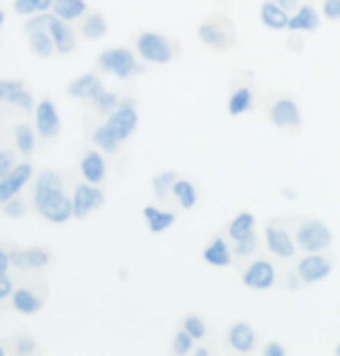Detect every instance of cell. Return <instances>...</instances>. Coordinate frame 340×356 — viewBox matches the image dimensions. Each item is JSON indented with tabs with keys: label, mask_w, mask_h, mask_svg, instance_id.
<instances>
[{
	"label": "cell",
	"mask_w": 340,
	"mask_h": 356,
	"mask_svg": "<svg viewBox=\"0 0 340 356\" xmlns=\"http://www.w3.org/2000/svg\"><path fill=\"white\" fill-rule=\"evenodd\" d=\"M198 38H201L203 44H208L210 49H231L236 44V31H233V24L229 17L224 15H212L201 24L198 29Z\"/></svg>",
	"instance_id": "6da1fadb"
},
{
	"label": "cell",
	"mask_w": 340,
	"mask_h": 356,
	"mask_svg": "<svg viewBox=\"0 0 340 356\" xmlns=\"http://www.w3.org/2000/svg\"><path fill=\"white\" fill-rule=\"evenodd\" d=\"M296 245H298V250L310 252V254L329 250V247H331V231L326 228V224H322V221L308 219V221H303V224L298 226Z\"/></svg>",
	"instance_id": "7a4b0ae2"
},
{
	"label": "cell",
	"mask_w": 340,
	"mask_h": 356,
	"mask_svg": "<svg viewBox=\"0 0 340 356\" xmlns=\"http://www.w3.org/2000/svg\"><path fill=\"white\" fill-rule=\"evenodd\" d=\"M138 54L149 63H168L175 56V49H172V40L165 35H159V33H143L138 38Z\"/></svg>",
	"instance_id": "3957f363"
},
{
	"label": "cell",
	"mask_w": 340,
	"mask_h": 356,
	"mask_svg": "<svg viewBox=\"0 0 340 356\" xmlns=\"http://www.w3.org/2000/svg\"><path fill=\"white\" fill-rule=\"evenodd\" d=\"M98 65L105 72H112L117 77H129L133 70H136V56H133L131 49H124V47H115V49H105L101 56H98Z\"/></svg>",
	"instance_id": "277c9868"
},
{
	"label": "cell",
	"mask_w": 340,
	"mask_h": 356,
	"mask_svg": "<svg viewBox=\"0 0 340 356\" xmlns=\"http://www.w3.org/2000/svg\"><path fill=\"white\" fill-rule=\"evenodd\" d=\"M117 136L119 143H124L126 138H131V133L138 129V112L133 100H124L115 112L110 114V119L105 122Z\"/></svg>",
	"instance_id": "5b68a950"
},
{
	"label": "cell",
	"mask_w": 340,
	"mask_h": 356,
	"mask_svg": "<svg viewBox=\"0 0 340 356\" xmlns=\"http://www.w3.org/2000/svg\"><path fill=\"white\" fill-rule=\"evenodd\" d=\"M103 203H105V196L96 184L89 182V184L75 186V198H72V205H75V219L89 217L91 212L101 210Z\"/></svg>",
	"instance_id": "8992f818"
},
{
	"label": "cell",
	"mask_w": 340,
	"mask_h": 356,
	"mask_svg": "<svg viewBox=\"0 0 340 356\" xmlns=\"http://www.w3.org/2000/svg\"><path fill=\"white\" fill-rule=\"evenodd\" d=\"M268 117L277 129H298V126H301V112H298V105L289 98L275 100V103L270 105Z\"/></svg>",
	"instance_id": "52a82bcc"
},
{
	"label": "cell",
	"mask_w": 340,
	"mask_h": 356,
	"mask_svg": "<svg viewBox=\"0 0 340 356\" xmlns=\"http://www.w3.org/2000/svg\"><path fill=\"white\" fill-rule=\"evenodd\" d=\"M35 129L44 140H51L58 136L61 131V119H58V112L51 100H42L35 110Z\"/></svg>",
	"instance_id": "ba28073f"
},
{
	"label": "cell",
	"mask_w": 340,
	"mask_h": 356,
	"mask_svg": "<svg viewBox=\"0 0 340 356\" xmlns=\"http://www.w3.org/2000/svg\"><path fill=\"white\" fill-rule=\"evenodd\" d=\"M38 212H40V217L51 221V224H63V221H68L70 217H75V205H72V200H68L61 193V196L40 203Z\"/></svg>",
	"instance_id": "9c48e42d"
},
{
	"label": "cell",
	"mask_w": 340,
	"mask_h": 356,
	"mask_svg": "<svg viewBox=\"0 0 340 356\" xmlns=\"http://www.w3.org/2000/svg\"><path fill=\"white\" fill-rule=\"evenodd\" d=\"M10 264L17 270H26V268L40 270V268H47L51 264V252L44 250V247H31L26 252H10Z\"/></svg>",
	"instance_id": "30bf717a"
},
{
	"label": "cell",
	"mask_w": 340,
	"mask_h": 356,
	"mask_svg": "<svg viewBox=\"0 0 340 356\" xmlns=\"http://www.w3.org/2000/svg\"><path fill=\"white\" fill-rule=\"evenodd\" d=\"M31 172H33V165L22 163V165H17L10 175H5V177L0 179V203L15 198L17 193L24 189V184L31 179Z\"/></svg>",
	"instance_id": "8fae6325"
},
{
	"label": "cell",
	"mask_w": 340,
	"mask_h": 356,
	"mask_svg": "<svg viewBox=\"0 0 340 356\" xmlns=\"http://www.w3.org/2000/svg\"><path fill=\"white\" fill-rule=\"evenodd\" d=\"M243 282H245V286H250V289L266 291V289H270L273 282H275V270H273V266L268 264V261L259 259L250 266V270L245 273Z\"/></svg>",
	"instance_id": "7c38bea8"
},
{
	"label": "cell",
	"mask_w": 340,
	"mask_h": 356,
	"mask_svg": "<svg viewBox=\"0 0 340 356\" xmlns=\"http://www.w3.org/2000/svg\"><path fill=\"white\" fill-rule=\"evenodd\" d=\"M63 193V179L58 177L54 170H42L38 175L35 182V191H33V198H35V205L44 203L49 198H56Z\"/></svg>",
	"instance_id": "4fadbf2b"
},
{
	"label": "cell",
	"mask_w": 340,
	"mask_h": 356,
	"mask_svg": "<svg viewBox=\"0 0 340 356\" xmlns=\"http://www.w3.org/2000/svg\"><path fill=\"white\" fill-rule=\"evenodd\" d=\"M0 96H3L5 105H12V107H17V110H31L33 107V96L22 82L3 79V82H0Z\"/></svg>",
	"instance_id": "5bb4252c"
},
{
	"label": "cell",
	"mask_w": 340,
	"mask_h": 356,
	"mask_svg": "<svg viewBox=\"0 0 340 356\" xmlns=\"http://www.w3.org/2000/svg\"><path fill=\"white\" fill-rule=\"evenodd\" d=\"M266 245H268V250L280 259H291V257H294V252H296V247H294V243H291L289 233L282 231V228H275V226L266 228Z\"/></svg>",
	"instance_id": "9a60e30c"
},
{
	"label": "cell",
	"mask_w": 340,
	"mask_h": 356,
	"mask_svg": "<svg viewBox=\"0 0 340 356\" xmlns=\"http://www.w3.org/2000/svg\"><path fill=\"white\" fill-rule=\"evenodd\" d=\"M331 273V264L324 257H317V254H310L305 257L301 264H298V275H301L303 282H319L324 280L326 275Z\"/></svg>",
	"instance_id": "2e32d148"
},
{
	"label": "cell",
	"mask_w": 340,
	"mask_h": 356,
	"mask_svg": "<svg viewBox=\"0 0 340 356\" xmlns=\"http://www.w3.org/2000/svg\"><path fill=\"white\" fill-rule=\"evenodd\" d=\"M49 33L51 38H54V44H56V51L58 54H70L75 49V33L68 24H65V19L61 17H51V24H49Z\"/></svg>",
	"instance_id": "e0dca14e"
},
{
	"label": "cell",
	"mask_w": 340,
	"mask_h": 356,
	"mask_svg": "<svg viewBox=\"0 0 340 356\" xmlns=\"http://www.w3.org/2000/svg\"><path fill=\"white\" fill-rule=\"evenodd\" d=\"M254 331H252V326L250 324H245V321H238V324H233L231 326V331H229V342H231V347L236 349V352H243V354H248L254 349Z\"/></svg>",
	"instance_id": "ac0fdd59"
},
{
	"label": "cell",
	"mask_w": 340,
	"mask_h": 356,
	"mask_svg": "<svg viewBox=\"0 0 340 356\" xmlns=\"http://www.w3.org/2000/svg\"><path fill=\"white\" fill-rule=\"evenodd\" d=\"M261 22L268 26V29H275V31H282V29H289V15H286L284 8H280L275 0H266L261 5Z\"/></svg>",
	"instance_id": "d6986e66"
},
{
	"label": "cell",
	"mask_w": 340,
	"mask_h": 356,
	"mask_svg": "<svg viewBox=\"0 0 340 356\" xmlns=\"http://www.w3.org/2000/svg\"><path fill=\"white\" fill-rule=\"evenodd\" d=\"M79 170H82L84 179L91 184H101L105 179V161L101 154L96 152H89L86 156L82 159V163H79Z\"/></svg>",
	"instance_id": "ffe728a7"
},
{
	"label": "cell",
	"mask_w": 340,
	"mask_h": 356,
	"mask_svg": "<svg viewBox=\"0 0 340 356\" xmlns=\"http://www.w3.org/2000/svg\"><path fill=\"white\" fill-rule=\"evenodd\" d=\"M26 33H29V40H31V49L38 58H49L51 54H54L56 44H54V38H51L49 29H35V31H26Z\"/></svg>",
	"instance_id": "44dd1931"
},
{
	"label": "cell",
	"mask_w": 340,
	"mask_h": 356,
	"mask_svg": "<svg viewBox=\"0 0 340 356\" xmlns=\"http://www.w3.org/2000/svg\"><path fill=\"white\" fill-rule=\"evenodd\" d=\"M203 259L208 261L210 266H215V268L231 266V252H229V245L224 243V238L212 240L208 250L203 252Z\"/></svg>",
	"instance_id": "7402d4cb"
},
{
	"label": "cell",
	"mask_w": 340,
	"mask_h": 356,
	"mask_svg": "<svg viewBox=\"0 0 340 356\" xmlns=\"http://www.w3.org/2000/svg\"><path fill=\"white\" fill-rule=\"evenodd\" d=\"M229 235L236 243H243V240H250L252 235H254V217H252L250 212H243L238 214L236 219L231 221L229 226Z\"/></svg>",
	"instance_id": "603a6c76"
},
{
	"label": "cell",
	"mask_w": 340,
	"mask_h": 356,
	"mask_svg": "<svg viewBox=\"0 0 340 356\" xmlns=\"http://www.w3.org/2000/svg\"><path fill=\"white\" fill-rule=\"evenodd\" d=\"M98 89H101V82H98L96 75H82L68 86V93H70V96H75V98L91 100L93 96H96Z\"/></svg>",
	"instance_id": "cb8c5ba5"
},
{
	"label": "cell",
	"mask_w": 340,
	"mask_h": 356,
	"mask_svg": "<svg viewBox=\"0 0 340 356\" xmlns=\"http://www.w3.org/2000/svg\"><path fill=\"white\" fill-rule=\"evenodd\" d=\"M145 214V219H147V226H149V231L152 233H163L165 228L172 226V221H175V214L172 212H161V210H156L154 205H147L143 210Z\"/></svg>",
	"instance_id": "d4e9b609"
},
{
	"label": "cell",
	"mask_w": 340,
	"mask_h": 356,
	"mask_svg": "<svg viewBox=\"0 0 340 356\" xmlns=\"http://www.w3.org/2000/svg\"><path fill=\"white\" fill-rule=\"evenodd\" d=\"M12 305H15V310L22 314H35L40 307H42V300H40L33 291L19 289V291H15V296H12Z\"/></svg>",
	"instance_id": "484cf974"
},
{
	"label": "cell",
	"mask_w": 340,
	"mask_h": 356,
	"mask_svg": "<svg viewBox=\"0 0 340 356\" xmlns=\"http://www.w3.org/2000/svg\"><path fill=\"white\" fill-rule=\"evenodd\" d=\"M105 31H108V22H105V17L101 15V12H91V15L84 19V24L79 26V33H82L86 40L103 38Z\"/></svg>",
	"instance_id": "4316f807"
},
{
	"label": "cell",
	"mask_w": 340,
	"mask_h": 356,
	"mask_svg": "<svg viewBox=\"0 0 340 356\" xmlns=\"http://www.w3.org/2000/svg\"><path fill=\"white\" fill-rule=\"evenodd\" d=\"M319 26V17H317V10L305 5V8L298 10L296 17H291L289 22V31H317Z\"/></svg>",
	"instance_id": "83f0119b"
},
{
	"label": "cell",
	"mask_w": 340,
	"mask_h": 356,
	"mask_svg": "<svg viewBox=\"0 0 340 356\" xmlns=\"http://www.w3.org/2000/svg\"><path fill=\"white\" fill-rule=\"evenodd\" d=\"M54 15L65 19V22H72V19H79L86 12V3L84 0H54Z\"/></svg>",
	"instance_id": "f1b7e54d"
},
{
	"label": "cell",
	"mask_w": 340,
	"mask_h": 356,
	"mask_svg": "<svg viewBox=\"0 0 340 356\" xmlns=\"http://www.w3.org/2000/svg\"><path fill=\"white\" fill-rule=\"evenodd\" d=\"M172 196L177 198V203L184 207V210H191L193 205H196L198 200V193H196V186L191 182H186V179H177L175 184H172Z\"/></svg>",
	"instance_id": "f546056e"
},
{
	"label": "cell",
	"mask_w": 340,
	"mask_h": 356,
	"mask_svg": "<svg viewBox=\"0 0 340 356\" xmlns=\"http://www.w3.org/2000/svg\"><path fill=\"white\" fill-rule=\"evenodd\" d=\"M15 145L24 156L33 154V149H35V133H33L29 124H19L15 129Z\"/></svg>",
	"instance_id": "4dcf8cb0"
},
{
	"label": "cell",
	"mask_w": 340,
	"mask_h": 356,
	"mask_svg": "<svg viewBox=\"0 0 340 356\" xmlns=\"http://www.w3.org/2000/svg\"><path fill=\"white\" fill-rule=\"evenodd\" d=\"M93 140H96V145L101 147V149L110 152V154H115L119 149V140H117L115 133H112V129L108 124L98 126L96 133H93Z\"/></svg>",
	"instance_id": "1f68e13d"
},
{
	"label": "cell",
	"mask_w": 340,
	"mask_h": 356,
	"mask_svg": "<svg viewBox=\"0 0 340 356\" xmlns=\"http://www.w3.org/2000/svg\"><path fill=\"white\" fill-rule=\"evenodd\" d=\"M175 172L172 170H165L161 175H156L154 179H152V189H154V196L159 200H163L165 196H168V191H172V184H175Z\"/></svg>",
	"instance_id": "d6a6232c"
},
{
	"label": "cell",
	"mask_w": 340,
	"mask_h": 356,
	"mask_svg": "<svg viewBox=\"0 0 340 356\" xmlns=\"http://www.w3.org/2000/svg\"><path fill=\"white\" fill-rule=\"evenodd\" d=\"M91 105L96 107L98 112H103V114H112L117 110V96L112 91H105L103 86L96 91V96L91 98Z\"/></svg>",
	"instance_id": "836d02e7"
},
{
	"label": "cell",
	"mask_w": 340,
	"mask_h": 356,
	"mask_svg": "<svg viewBox=\"0 0 340 356\" xmlns=\"http://www.w3.org/2000/svg\"><path fill=\"white\" fill-rule=\"evenodd\" d=\"M252 105V91L250 89H238L233 96L229 98V112L231 114H243L248 112Z\"/></svg>",
	"instance_id": "e575fe53"
},
{
	"label": "cell",
	"mask_w": 340,
	"mask_h": 356,
	"mask_svg": "<svg viewBox=\"0 0 340 356\" xmlns=\"http://www.w3.org/2000/svg\"><path fill=\"white\" fill-rule=\"evenodd\" d=\"M54 8V0H15L17 15H31V12H44Z\"/></svg>",
	"instance_id": "d590c367"
},
{
	"label": "cell",
	"mask_w": 340,
	"mask_h": 356,
	"mask_svg": "<svg viewBox=\"0 0 340 356\" xmlns=\"http://www.w3.org/2000/svg\"><path fill=\"white\" fill-rule=\"evenodd\" d=\"M184 328L189 331L193 338L201 340L205 338V333H208V326H205V321L198 317V314H189V317H184Z\"/></svg>",
	"instance_id": "8d00e7d4"
},
{
	"label": "cell",
	"mask_w": 340,
	"mask_h": 356,
	"mask_svg": "<svg viewBox=\"0 0 340 356\" xmlns=\"http://www.w3.org/2000/svg\"><path fill=\"white\" fill-rule=\"evenodd\" d=\"M193 340H196V338H193V335L186 331V328H182V331L175 335V340H172V349H175L177 354H189Z\"/></svg>",
	"instance_id": "74e56055"
},
{
	"label": "cell",
	"mask_w": 340,
	"mask_h": 356,
	"mask_svg": "<svg viewBox=\"0 0 340 356\" xmlns=\"http://www.w3.org/2000/svg\"><path fill=\"white\" fill-rule=\"evenodd\" d=\"M3 212H5V217H12V219L24 217L26 203H24V200H19V198H10V200H5V203H3Z\"/></svg>",
	"instance_id": "f35d334b"
},
{
	"label": "cell",
	"mask_w": 340,
	"mask_h": 356,
	"mask_svg": "<svg viewBox=\"0 0 340 356\" xmlns=\"http://www.w3.org/2000/svg\"><path fill=\"white\" fill-rule=\"evenodd\" d=\"M322 12H324L326 19L336 22V19H340V0H324Z\"/></svg>",
	"instance_id": "ab89813d"
},
{
	"label": "cell",
	"mask_w": 340,
	"mask_h": 356,
	"mask_svg": "<svg viewBox=\"0 0 340 356\" xmlns=\"http://www.w3.org/2000/svg\"><path fill=\"white\" fill-rule=\"evenodd\" d=\"M0 156H3V161H0V177H5V175L12 172V159H15V156H12L10 149H5Z\"/></svg>",
	"instance_id": "60d3db41"
},
{
	"label": "cell",
	"mask_w": 340,
	"mask_h": 356,
	"mask_svg": "<svg viewBox=\"0 0 340 356\" xmlns=\"http://www.w3.org/2000/svg\"><path fill=\"white\" fill-rule=\"evenodd\" d=\"M257 247V235H252L250 240H243V243H238V254L240 257H248L250 252H254Z\"/></svg>",
	"instance_id": "b9f144b4"
},
{
	"label": "cell",
	"mask_w": 340,
	"mask_h": 356,
	"mask_svg": "<svg viewBox=\"0 0 340 356\" xmlns=\"http://www.w3.org/2000/svg\"><path fill=\"white\" fill-rule=\"evenodd\" d=\"M12 293V280L8 273H3V286H0V300H8Z\"/></svg>",
	"instance_id": "7bdbcfd3"
},
{
	"label": "cell",
	"mask_w": 340,
	"mask_h": 356,
	"mask_svg": "<svg viewBox=\"0 0 340 356\" xmlns=\"http://www.w3.org/2000/svg\"><path fill=\"white\" fill-rule=\"evenodd\" d=\"M264 354L266 356H284V347L277 345V342H270V345H266Z\"/></svg>",
	"instance_id": "ee69618b"
},
{
	"label": "cell",
	"mask_w": 340,
	"mask_h": 356,
	"mask_svg": "<svg viewBox=\"0 0 340 356\" xmlns=\"http://www.w3.org/2000/svg\"><path fill=\"white\" fill-rule=\"evenodd\" d=\"M33 349H35V345L31 342V338H19V342H17V352H19V354L33 352Z\"/></svg>",
	"instance_id": "f6af8a7d"
},
{
	"label": "cell",
	"mask_w": 340,
	"mask_h": 356,
	"mask_svg": "<svg viewBox=\"0 0 340 356\" xmlns=\"http://www.w3.org/2000/svg\"><path fill=\"white\" fill-rule=\"evenodd\" d=\"M275 3L280 5V8H284V10H291V8H296V0H275Z\"/></svg>",
	"instance_id": "bcb514c9"
},
{
	"label": "cell",
	"mask_w": 340,
	"mask_h": 356,
	"mask_svg": "<svg viewBox=\"0 0 340 356\" xmlns=\"http://www.w3.org/2000/svg\"><path fill=\"white\" fill-rule=\"evenodd\" d=\"M193 354H196V356H208L210 352H208V349H205V347H198V349H196V352H193Z\"/></svg>",
	"instance_id": "7dc6e473"
},
{
	"label": "cell",
	"mask_w": 340,
	"mask_h": 356,
	"mask_svg": "<svg viewBox=\"0 0 340 356\" xmlns=\"http://www.w3.org/2000/svg\"><path fill=\"white\" fill-rule=\"evenodd\" d=\"M336 354H340V345H338V347H336Z\"/></svg>",
	"instance_id": "c3c4849f"
}]
</instances>
